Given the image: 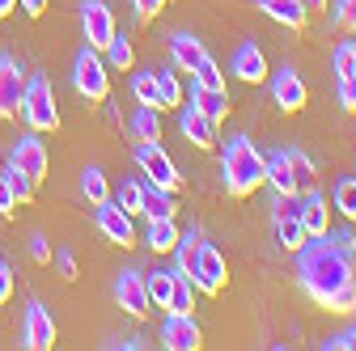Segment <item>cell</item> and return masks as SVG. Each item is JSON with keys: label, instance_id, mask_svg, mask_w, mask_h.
Here are the masks:
<instances>
[{"label": "cell", "instance_id": "32", "mask_svg": "<svg viewBox=\"0 0 356 351\" xmlns=\"http://www.w3.org/2000/svg\"><path fill=\"white\" fill-rule=\"evenodd\" d=\"M195 296H191V280L174 271V296H170V314H191Z\"/></svg>", "mask_w": 356, "mask_h": 351}, {"label": "cell", "instance_id": "27", "mask_svg": "<svg viewBox=\"0 0 356 351\" xmlns=\"http://www.w3.org/2000/svg\"><path fill=\"white\" fill-rule=\"evenodd\" d=\"M145 288H149V305H153V309H170L174 271H153V275H145Z\"/></svg>", "mask_w": 356, "mask_h": 351}, {"label": "cell", "instance_id": "10", "mask_svg": "<svg viewBox=\"0 0 356 351\" xmlns=\"http://www.w3.org/2000/svg\"><path fill=\"white\" fill-rule=\"evenodd\" d=\"M81 30H85V47L106 51V42L115 38V17L102 0H81Z\"/></svg>", "mask_w": 356, "mask_h": 351}, {"label": "cell", "instance_id": "12", "mask_svg": "<svg viewBox=\"0 0 356 351\" xmlns=\"http://www.w3.org/2000/svg\"><path fill=\"white\" fill-rule=\"evenodd\" d=\"M115 300H119V309L127 318H149V288H145V271H123L115 280Z\"/></svg>", "mask_w": 356, "mask_h": 351}, {"label": "cell", "instance_id": "42", "mask_svg": "<svg viewBox=\"0 0 356 351\" xmlns=\"http://www.w3.org/2000/svg\"><path fill=\"white\" fill-rule=\"evenodd\" d=\"M323 347H327V351H356V326H352V330H343V334H331Z\"/></svg>", "mask_w": 356, "mask_h": 351}, {"label": "cell", "instance_id": "25", "mask_svg": "<svg viewBox=\"0 0 356 351\" xmlns=\"http://www.w3.org/2000/svg\"><path fill=\"white\" fill-rule=\"evenodd\" d=\"M153 80H157V102H161V110H178V106H183V85H178V76L170 68H153Z\"/></svg>", "mask_w": 356, "mask_h": 351}, {"label": "cell", "instance_id": "49", "mask_svg": "<svg viewBox=\"0 0 356 351\" xmlns=\"http://www.w3.org/2000/svg\"><path fill=\"white\" fill-rule=\"evenodd\" d=\"M352 55H356V38H352Z\"/></svg>", "mask_w": 356, "mask_h": 351}, {"label": "cell", "instance_id": "9", "mask_svg": "<svg viewBox=\"0 0 356 351\" xmlns=\"http://www.w3.org/2000/svg\"><path fill=\"white\" fill-rule=\"evenodd\" d=\"M94 225H98V233H102L111 246H123V250L136 246V225H131V216H127L119 203H111V199H102V203H98Z\"/></svg>", "mask_w": 356, "mask_h": 351}, {"label": "cell", "instance_id": "48", "mask_svg": "<svg viewBox=\"0 0 356 351\" xmlns=\"http://www.w3.org/2000/svg\"><path fill=\"white\" fill-rule=\"evenodd\" d=\"M305 5H309V9H327V0H305Z\"/></svg>", "mask_w": 356, "mask_h": 351}, {"label": "cell", "instance_id": "8", "mask_svg": "<svg viewBox=\"0 0 356 351\" xmlns=\"http://www.w3.org/2000/svg\"><path fill=\"white\" fill-rule=\"evenodd\" d=\"M22 347H30V351H51L56 347V318L47 314V305H42V300H30L26 305Z\"/></svg>", "mask_w": 356, "mask_h": 351}, {"label": "cell", "instance_id": "1", "mask_svg": "<svg viewBox=\"0 0 356 351\" xmlns=\"http://www.w3.org/2000/svg\"><path fill=\"white\" fill-rule=\"evenodd\" d=\"M297 284L301 292L323 305L327 314H356V271L352 254H343L331 237H309L297 250Z\"/></svg>", "mask_w": 356, "mask_h": 351}, {"label": "cell", "instance_id": "44", "mask_svg": "<svg viewBox=\"0 0 356 351\" xmlns=\"http://www.w3.org/2000/svg\"><path fill=\"white\" fill-rule=\"evenodd\" d=\"M9 296H13V267L0 262V305H9Z\"/></svg>", "mask_w": 356, "mask_h": 351}, {"label": "cell", "instance_id": "14", "mask_svg": "<svg viewBox=\"0 0 356 351\" xmlns=\"http://www.w3.org/2000/svg\"><path fill=\"white\" fill-rule=\"evenodd\" d=\"M272 98H276V106H280L284 114H301V110H305L309 89H305V80L297 76L293 64H284V68L276 72V80H272Z\"/></svg>", "mask_w": 356, "mask_h": 351}, {"label": "cell", "instance_id": "31", "mask_svg": "<svg viewBox=\"0 0 356 351\" xmlns=\"http://www.w3.org/2000/svg\"><path fill=\"white\" fill-rule=\"evenodd\" d=\"M131 98H136L140 106H153V110H161V102H157V80H153V72H136V76H131Z\"/></svg>", "mask_w": 356, "mask_h": 351}, {"label": "cell", "instance_id": "38", "mask_svg": "<svg viewBox=\"0 0 356 351\" xmlns=\"http://www.w3.org/2000/svg\"><path fill=\"white\" fill-rule=\"evenodd\" d=\"M191 76H195V85H212V89H220V85H225V76H220V68L212 64V55H208V60H204Z\"/></svg>", "mask_w": 356, "mask_h": 351}, {"label": "cell", "instance_id": "40", "mask_svg": "<svg viewBox=\"0 0 356 351\" xmlns=\"http://www.w3.org/2000/svg\"><path fill=\"white\" fill-rule=\"evenodd\" d=\"M165 5H170V0H131V9H136V17H140V22L161 17V13H165Z\"/></svg>", "mask_w": 356, "mask_h": 351}, {"label": "cell", "instance_id": "39", "mask_svg": "<svg viewBox=\"0 0 356 351\" xmlns=\"http://www.w3.org/2000/svg\"><path fill=\"white\" fill-rule=\"evenodd\" d=\"M335 76H356V55H352V42L335 47Z\"/></svg>", "mask_w": 356, "mask_h": 351}, {"label": "cell", "instance_id": "36", "mask_svg": "<svg viewBox=\"0 0 356 351\" xmlns=\"http://www.w3.org/2000/svg\"><path fill=\"white\" fill-rule=\"evenodd\" d=\"M331 17L343 34H356V0H335L331 5Z\"/></svg>", "mask_w": 356, "mask_h": 351}, {"label": "cell", "instance_id": "47", "mask_svg": "<svg viewBox=\"0 0 356 351\" xmlns=\"http://www.w3.org/2000/svg\"><path fill=\"white\" fill-rule=\"evenodd\" d=\"M13 9H17V0H0V17H9Z\"/></svg>", "mask_w": 356, "mask_h": 351}, {"label": "cell", "instance_id": "28", "mask_svg": "<svg viewBox=\"0 0 356 351\" xmlns=\"http://www.w3.org/2000/svg\"><path fill=\"white\" fill-rule=\"evenodd\" d=\"M284 161H289L293 178H297V191H301V195H305V191H314V161H309L301 148H284Z\"/></svg>", "mask_w": 356, "mask_h": 351}, {"label": "cell", "instance_id": "17", "mask_svg": "<svg viewBox=\"0 0 356 351\" xmlns=\"http://www.w3.org/2000/svg\"><path fill=\"white\" fill-rule=\"evenodd\" d=\"M254 5L272 17V22H280L284 30H305V22H309V5L305 0H254Z\"/></svg>", "mask_w": 356, "mask_h": 351}, {"label": "cell", "instance_id": "16", "mask_svg": "<svg viewBox=\"0 0 356 351\" xmlns=\"http://www.w3.org/2000/svg\"><path fill=\"white\" fill-rule=\"evenodd\" d=\"M297 221L305 229V237H327L331 233V212H327V199L318 191H305V199L297 203Z\"/></svg>", "mask_w": 356, "mask_h": 351}, {"label": "cell", "instance_id": "30", "mask_svg": "<svg viewBox=\"0 0 356 351\" xmlns=\"http://www.w3.org/2000/svg\"><path fill=\"white\" fill-rule=\"evenodd\" d=\"M81 191H85V199L94 203V207H98L102 199H111V187H106V173H102L98 165H89V169L81 173Z\"/></svg>", "mask_w": 356, "mask_h": 351}, {"label": "cell", "instance_id": "20", "mask_svg": "<svg viewBox=\"0 0 356 351\" xmlns=\"http://www.w3.org/2000/svg\"><path fill=\"white\" fill-rule=\"evenodd\" d=\"M234 72H238V80H246V85H263V80H267V55L259 51V42H242V47H238Z\"/></svg>", "mask_w": 356, "mask_h": 351}, {"label": "cell", "instance_id": "26", "mask_svg": "<svg viewBox=\"0 0 356 351\" xmlns=\"http://www.w3.org/2000/svg\"><path fill=\"white\" fill-rule=\"evenodd\" d=\"M149 221H157V216H174L178 212V199H174V191H165V187H145V207H140Z\"/></svg>", "mask_w": 356, "mask_h": 351}, {"label": "cell", "instance_id": "2", "mask_svg": "<svg viewBox=\"0 0 356 351\" xmlns=\"http://www.w3.org/2000/svg\"><path fill=\"white\" fill-rule=\"evenodd\" d=\"M178 275H187L191 288H200L204 296H220L229 284V267H225V254H220L212 241H200V233H178Z\"/></svg>", "mask_w": 356, "mask_h": 351}, {"label": "cell", "instance_id": "23", "mask_svg": "<svg viewBox=\"0 0 356 351\" xmlns=\"http://www.w3.org/2000/svg\"><path fill=\"white\" fill-rule=\"evenodd\" d=\"M263 182H272V191H276V195H289V199L301 195V191H297V178H293V169H289V161H284V148L267 157V178H263Z\"/></svg>", "mask_w": 356, "mask_h": 351}, {"label": "cell", "instance_id": "46", "mask_svg": "<svg viewBox=\"0 0 356 351\" xmlns=\"http://www.w3.org/2000/svg\"><path fill=\"white\" fill-rule=\"evenodd\" d=\"M327 237H331V233H327ZM331 241H335V246H339L343 254H356V233H335Z\"/></svg>", "mask_w": 356, "mask_h": 351}, {"label": "cell", "instance_id": "41", "mask_svg": "<svg viewBox=\"0 0 356 351\" xmlns=\"http://www.w3.org/2000/svg\"><path fill=\"white\" fill-rule=\"evenodd\" d=\"M30 258L38 262V267H47V262H51V241L42 237V233H34V237H30Z\"/></svg>", "mask_w": 356, "mask_h": 351}, {"label": "cell", "instance_id": "21", "mask_svg": "<svg viewBox=\"0 0 356 351\" xmlns=\"http://www.w3.org/2000/svg\"><path fill=\"white\" fill-rule=\"evenodd\" d=\"M191 106L204 110L220 127V123H225V114H229V89H225V85H220V89H212V85H195V89H191Z\"/></svg>", "mask_w": 356, "mask_h": 351}, {"label": "cell", "instance_id": "7", "mask_svg": "<svg viewBox=\"0 0 356 351\" xmlns=\"http://www.w3.org/2000/svg\"><path fill=\"white\" fill-rule=\"evenodd\" d=\"M9 169L22 173V178L34 182V187L47 178V148H42L38 131H30V136H22V140L13 144V153H9Z\"/></svg>", "mask_w": 356, "mask_h": 351}, {"label": "cell", "instance_id": "33", "mask_svg": "<svg viewBox=\"0 0 356 351\" xmlns=\"http://www.w3.org/2000/svg\"><path fill=\"white\" fill-rule=\"evenodd\" d=\"M17 203V182H13V169H0V216H13Z\"/></svg>", "mask_w": 356, "mask_h": 351}, {"label": "cell", "instance_id": "4", "mask_svg": "<svg viewBox=\"0 0 356 351\" xmlns=\"http://www.w3.org/2000/svg\"><path fill=\"white\" fill-rule=\"evenodd\" d=\"M72 89H76L89 106H102V102L111 98V72H106L102 51H94V47H81V51H76V64H72Z\"/></svg>", "mask_w": 356, "mask_h": 351}, {"label": "cell", "instance_id": "6", "mask_svg": "<svg viewBox=\"0 0 356 351\" xmlns=\"http://www.w3.org/2000/svg\"><path fill=\"white\" fill-rule=\"evenodd\" d=\"M136 165L149 173V182H153V187H165V191H178V187H183V173H178L174 157H170L157 140L136 144Z\"/></svg>", "mask_w": 356, "mask_h": 351}, {"label": "cell", "instance_id": "15", "mask_svg": "<svg viewBox=\"0 0 356 351\" xmlns=\"http://www.w3.org/2000/svg\"><path fill=\"white\" fill-rule=\"evenodd\" d=\"M276 241L289 254H297L309 241L305 229H301V221H297V199H289V195H276Z\"/></svg>", "mask_w": 356, "mask_h": 351}, {"label": "cell", "instance_id": "35", "mask_svg": "<svg viewBox=\"0 0 356 351\" xmlns=\"http://www.w3.org/2000/svg\"><path fill=\"white\" fill-rule=\"evenodd\" d=\"M119 207H123L127 216H136V212L145 207V187H140V182H123V187H119Z\"/></svg>", "mask_w": 356, "mask_h": 351}, {"label": "cell", "instance_id": "13", "mask_svg": "<svg viewBox=\"0 0 356 351\" xmlns=\"http://www.w3.org/2000/svg\"><path fill=\"white\" fill-rule=\"evenodd\" d=\"M161 347L170 351H200L204 347V330L191 314H170L161 326Z\"/></svg>", "mask_w": 356, "mask_h": 351}, {"label": "cell", "instance_id": "11", "mask_svg": "<svg viewBox=\"0 0 356 351\" xmlns=\"http://www.w3.org/2000/svg\"><path fill=\"white\" fill-rule=\"evenodd\" d=\"M22 98H26V72L13 55H0V119L22 114Z\"/></svg>", "mask_w": 356, "mask_h": 351}, {"label": "cell", "instance_id": "3", "mask_svg": "<svg viewBox=\"0 0 356 351\" xmlns=\"http://www.w3.org/2000/svg\"><path fill=\"white\" fill-rule=\"evenodd\" d=\"M267 178V157L250 144V136H234L225 144V157H220V182H225L229 199H246L263 187Z\"/></svg>", "mask_w": 356, "mask_h": 351}, {"label": "cell", "instance_id": "24", "mask_svg": "<svg viewBox=\"0 0 356 351\" xmlns=\"http://www.w3.org/2000/svg\"><path fill=\"white\" fill-rule=\"evenodd\" d=\"M127 131L136 136V144H145V140H161V110H153V106H140L136 114H131Z\"/></svg>", "mask_w": 356, "mask_h": 351}, {"label": "cell", "instance_id": "45", "mask_svg": "<svg viewBox=\"0 0 356 351\" xmlns=\"http://www.w3.org/2000/svg\"><path fill=\"white\" fill-rule=\"evenodd\" d=\"M17 5H22L26 17H42V13H47V0H17Z\"/></svg>", "mask_w": 356, "mask_h": 351}, {"label": "cell", "instance_id": "34", "mask_svg": "<svg viewBox=\"0 0 356 351\" xmlns=\"http://www.w3.org/2000/svg\"><path fill=\"white\" fill-rule=\"evenodd\" d=\"M335 207L348 216V221H356V178H339L335 182Z\"/></svg>", "mask_w": 356, "mask_h": 351}, {"label": "cell", "instance_id": "22", "mask_svg": "<svg viewBox=\"0 0 356 351\" xmlns=\"http://www.w3.org/2000/svg\"><path fill=\"white\" fill-rule=\"evenodd\" d=\"M145 246H149L153 254H174V246H178V225H174V216H157V221H149Z\"/></svg>", "mask_w": 356, "mask_h": 351}, {"label": "cell", "instance_id": "29", "mask_svg": "<svg viewBox=\"0 0 356 351\" xmlns=\"http://www.w3.org/2000/svg\"><path fill=\"white\" fill-rule=\"evenodd\" d=\"M106 64L119 68V72H127L131 64H136V47H131V38H127V34L115 30V38L106 42Z\"/></svg>", "mask_w": 356, "mask_h": 351}, {"label": "cell", "instance_id": "5", "mask_svg": "<svg viewBox=\"0 0 356 351\" xmlns=\"http://www.w3.org/2000/svg\"><path fill=\"white\" fill-rule=\"evenodd\" d=\"M22 114L30 123V131H60V106H56V94H51V80L34 72L26 76V98H22Z\"/></svg>", "mask_w": 356, "mask_h": 351}, {"label": "cell", "instance_id": "19", "mask_svg": "<svg viewBox=\"0 0 356 351\" xmlns=\"http://www.w3.org/2000/svg\"><path fill=\"white\" fill-rule=\"evenodd\" d=\"M170 55H174V64L183 68V72H195V68L208 60V47H204L195 34L178 30V34H170Z\"/></svg>", "mask_w": 356, "mask_h": 351}, {"label": "cell", "instance_id": "18", "mask_svg": "<svg viewBox=\"0 0 356 351\" xmlns=\"http://www.w3.org/2000/svg\"><path fill=\"white\" fill-rule=\"evenodd\" d=\"M178 131H183L195 148H212L216 144V123L204 110H195V106H183V114H178Z\"/></svg>", "mask_w": 356, "mask_h": 351}, {"label": "cell", "instance_id": "37", "mask_svg": "<svg viewBox=\"0 0 356 351\" xmlns=\"http://www.w3.org/2000/svg\"><path fill=\"white\" fill-rule=\"evenodd\" d=\"M335 94H339V106L356 114V76H335Z\"/></svg>", "mask_w": 356, "mask_h": 351}, {"label": "cell", "instance_id": "43", "mask_svg": "<svg viewBox=\"0 0 356 351\" xmlns=\"http://www.w3.org/2000/svg\"><path fill=\"white\" fill-rule=\"evenodd\" d=\"M51 258H56V267H60V275H64V280L72 284V280H76V258H72V250H56Z\"/></svg>", "mask_w": 356, "mask_h": 351}]
</instances>
